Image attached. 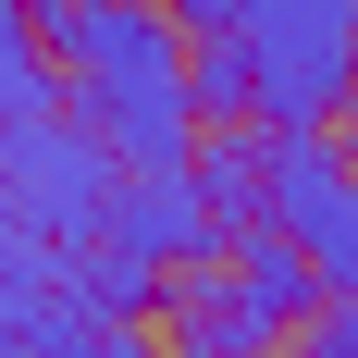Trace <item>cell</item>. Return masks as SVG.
I'll use <instances>...</instances> for the list:
<instances>
[{"instance_id":"277c9868","label":"cell","mask_w":358,"mask_h":358,"mask_svg":"<svg viewBox=\"0 0 358 358\" xmlns=\"http://www.w3.org/2000/svg\"><path fill=\"white\" fill-rule=\"evenodd\" d=\"M99 235L111 248H136L148 272H185V259H210L222 248V222H210V198H198V173H124L111 185V210H99Z\"/></svg>"},{"instance_id":"5b68a950","label":"cell","mask_w":358,"mask_h":358,"mask_svg":"<svg viewBox=\"0 0 358 358\" xmlns=\"http://www.w3.org/2000/svg\"><path fill=\"white\" fill-rule=\"evenodd\" d=\"M173 358H285V322L235 285V259H185L173 272Z\"/></svg>"},{"instance_id":"6da1fadb","label":"cell","mask_w":358,"mask_h":358,"mask_svg":"<svg viewBox=\"0 0 358 358\" xmlns=\"http://www.w3.org/2000/svg\"><path fill=\"white\" fill-rule=\"evenodd\" d=\"M37 50L62 74V111L124 161V173H173L185 148L210 136L198 74H185V25L161 0H25Z\"/></svg>"},{"instance_id":"8992f818","label":"cell","mask_w":358,"mask_h":358,"mask_svg":"<svg viewBox=\"0 0 358 358\" xmlns=\"http://www.w3.org/2000/svg\"><path fill=\"white\" fill-rule=\"evenodd\" d=\"M222 259H235V285L259 296V309H272V322H309V309H322V272H309V259L285 248V235H272V222H248V235H222Z\"/></svg>"},{"instance_id":"3957f363","label":"cell","mask_w":358,"mask_h":358,"mask_svg":"<svg viewBox=\"0 0 358 358\" xmlns=\"http://www.w3.org/2000/svg\"><path fill=\"white\" fill-rule=\"evenodd\" d=\"M111 185H124V161H111L62 99L25 111V124H0V222H25V235H50V248H74V235H99Z\"/></svg>"},{"instance_id":"52a82bcc","label":"cell","mask_w":358,"mask_h":358,"mask_svg":"<svg viewBox=\"0 0 358 358\" xmlns=\"http://www.w3.org/2000/svg\"><path fill=\"white\" fill-rule=\"evenodd\" d=\"M285 358H358V296H322V309L285 334Z\"/></svg>"},{"instance_id":"7a4b0ae2","label":"cell","mask_w":358,"mask_h":358,"mask_svg":"<svg viewBox=\"0 0 358 358\" xmlns=\"http://www.w3.org/2000/svg\"><path fill=\"white\" fill-rule=\"evenodd\" d=\"M248 124H334L358 111V0H235Z\"/></svg>"}]
</instances>
